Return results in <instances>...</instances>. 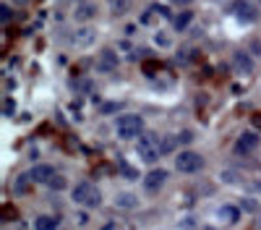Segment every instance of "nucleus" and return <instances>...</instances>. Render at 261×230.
Here are the masks:
<instances>
[{"label":"nucleus","mask_w":261,"mask_h":230,"mask_svg":"<svg viewBox=\"0 0 261 230\" xmlns=\"http://www.w3.org/2000/svg\"><path fill=\"white\" fill-rule=\"evenodd\" d=\"M130 8H134V0H110V11H113V16H125Z\"/></svg>","instance_id":"2eb2a0df"},{"label":"nucleus","mask_w":261,"mask_h":230,"mask_svg":"<svg viewBox=\"0 0 261 230\" xmlns=\"http://www.w3.org/2000/svg\"><path fill=\"white\" fill-rule=\"evenodd\" d=\"M172 3H178V6H188V3H193V0H172Z\"/></svg>","instance_id":"7c9ffc66"},{"label":"nucleus","mask_w":261,"mask_h":230,"mask_svg":"<svg viewBox=\"0 0 261 230\" xmlns=\"http://www.w3.org/2000/svg\"><path fill=\"white\" fill-rule=\"evenodd\" d=\"M154 42H157V45H162V47H167L170 45V37L167 34H154Z\"/></svg>","instance_id":"bb28decb"},{"label":"nucleus","mask_w":261,"mask_h":230,"mask_svg":"<svg viewBox=\"0 0 261 230\" xmlns=\"http://www.w3.org/2000/svg\"><path fill=\"white\" fill-rule=\"evenodd\" d=\"M241 209H243V212H248V215H256L258 212V201L251 199V196H246V199H241Z\"/></svg>","instance_id":"6ab92c4d"},{"label":"nucleus","mask_w":261,"mask_h":230,"mask_svg":"<svg viewBox=\"0 0 261 230\" xmlns=\"http://www.w3.org/2000/svg\"><path fill=\"white\" fill-rule=\"evenodd\" d=\"M256 230H261V215H258V220H256Z\"/></svg>","instance_id":"2f4dec72"},{"label":"nucleus","mask_w":261,"mask_h":230,"mask_svg":"<svg viewBox=\"0 0 261 230\" xmlns=\"http://www.w3.org/2000/svg\"><path fill=\"white\" fill-rule=\"evenodd\" d=\"M118 167H120V173H123L128 181H136V178H139V170H136V167H130L125 160H118Z\"/></svg>","instance_id":"a211bd4d"},{"label":"nucleus","mask_w":261,"mask_h":230,"mask_svg":"<svg viewBox=\"0 0 261 230\" xmlns=\"http://www.w3.org/2000/svg\"><path fill=\"white\" fill-rule=\"evenodd\" d=\"M115 207H118V209H136V207H139V199H136V194L123 191V194L115 196Z\"/></svg>","instance_id":"4468645a"},{"label":"nucleus","mask_w":261,"mask_h":230,"mask_svg":"<svg viewBox=\"0 0 261 230\" xmlns=\"http://www.w3.org/2000/svg\"><path fill=\"white\" fill-rule=\"evenodd\" d=\"M34 227H37V230H58V217H50V215H42V217H37Z\"/></svg>","instance_id":"f3484780"},{"label":"nucleus","mask_w":261,"mask_h":230,"mask_svg":"<svg viewBox=\"0 0 261 230\" xmlns=\"http://www.w3.org/2000/svg\"><path fill=\"white\" fill-rule=\"evenodd\" d=\"M256 146H258V134L246 131V134L238 136V141H235V155L238 157H248L251 152H256Z\"/></svg>","instance_id":"39448f33"},{"label":"nucleus","mask_w":261,"mask_h":230,"mask_svg":"<svg viewBox=\"0 0 261 230\" xmlns=\"http://www.w3.org/2000/svg\"><path fill=\"white\" fill-rule=\"evenodd\" d=\"M201 167H204V157L201 155H196L191 149L178 152V157H175V170L178 173H199Z\"/></svg>","instance_id":"20e7f679"},{"label":"nucleus","mask_w":261,"mask_h":230,"mask_svg":"<svg viewBox=\"0 0 261 230\" xmlns=\"http://www.w3.org/2000/svg\"><path fill=\"white\" fill-rule=\"evenodd\" d=\"M71 199H73V204H81V207H86V209H94V207L102 204L99 188H97L94 183H89V181L76 183V186H73V191H71Z\"/></svg>","instance_id":"f03ea898"},{"label":"nucleus","mask_w":261,"mask_h":230,"mask_svg":"<svg viewBox=\"0 0 261 230\" xmlns=\"http://www.w3.org/2000/svg\"><path fill=\"white\" fill-rule=\"evenodd\" d=\"M94 39H97V29H92V27H81L71 37L73 47H89V45H94Z\"/></svg>","instance_id":"0eeeda50"},{"label":"nucleus","mask_w":261,"mask_h":230,"mask_svg":"<svg viewBox=\"0 0 261 230\" xmlns=\"http://www.w3.org/2000/svg\"><path fill=\"white\" fill-rule=\"evenodd\" d=\"M178 141H180V144H191V141H193V134H191V131H180V134H178Z\"/></svg>","instance_id":"393cba45"},{"label":"nucleus","mask_w":261,"mask_h":230,"mask_svg":"<svg viewBox=\"0 0 261 230\" xmlns=\"http://www.w3.org/2000/svg\"><path fill=\"white\" fill-rule=\"evenodd\" d=\"M151 11H154V13H160L162 18H167V16H170V11H167L165 6H151Z\"/></svg>","instance_id":"cd10ccee"},{"label":"nucleus","mask_w":261,"mask_h":230,"mask_svg":"<svg viewBox=\"0 0 261 230\" xmlns=\"http://www.w3.org/2000/svg\"><path fill=\"white\" fill-rule=\"evenodd\" d=\"M29 175H32V183H50L55 178V167L53 165H34Z\"/></svg>","instance_id":"f8f14e48"},{"label":"nucleus","mask_w":261,"mask_h":230,"mask_svg":"<svg viewBox=\"0 0 261 230\" xmlns=\"http://www.w3.org/2000/svg\"><path fill=\"white\" fill-rule=\"evenodd\" d=\"M165 181H167V170L157 167V170H151V173L144 178V188H146L149 194H154V191H160V188L165 186Z\"/></svg>","instance_id":"6e6552de"},{"label":"nucleus","mask_w":261,"mask_h":230,"mask_svg":"<svg viewBox=\"0 0 261 230\" xmlns=\"http://www.w3.org/2000/svg\"><path fill=\"white\" fill-rule=\"evenodd\" d=\"M248 188H251V191H253V194H261V181H253V183H251Z\"/></svg>","instance_id":"c85d7f7f"},{"label":"nucleus","mask_w":261,"mask_h":230,"mask_svg":"<svg viewBox=\"0 0 261 230\" xmlns=\"http://www.w3.org/2000/svg\"><path fill=\"white\" fill-rule=\"evenodd\" d=\"M13 3H27V0H13Z\"/></svg>","instance_id":"473e14b6"},{"label":"nucleus","mask_w":261,"mask_h":230,"mask_svg":"<svg viewBox=\"0 0 261 230\" xmlns=\"http://www.w3.org/2000/svg\"><path fill=\"white\" fill-rule=\"evenodd\" d=\"M29 181H32V175H18L13 188H16L18 194H27V191H29Z\"/></svg>","instance_id":"aec40b11"},{"label":"nucleus","mask_w":261,"mask_h":230,"mask_svg":"<svg viewBox=\"0 0 261 230\" xmlns=\"http://www.w3.org/2000/svg\"><path fill=\"white\" fill-rule=\"evenodd\" d=\"M217 217H220L222 222H227V225H232V222H238V220H241V207L222 204L220 209H217Z\"/></svg>","instance_id":"ddd939ff"},{"label":"nucleus","mask_w":261,"mask_h":230,"mask_svg":"<svg viewBox=\"0 0 261 230\" xmlns=\"http://www.w3.org/2000/svg\"><path fill=\"white\" fill-rule=\"evenodd\" d=\"M251 120H253V125H256V129H261V113H256Z\"/></svg>","instance_id":"c756f323"},{"label":"nucleus","mask_w":261,"mask_h":230,"mask_svg":"<svg viewBox=\"0 0 261 230\" xmlns=\"http://www.w3.org/2000/svg\"><path fill=\"white\" fill-rule=\"evenodd\" d=\"M238 178H241V175L232 173V170H225V173H222V181H225V183H238Z\"/></svg>","instance_id":"b1692460"},{"label":"nucleus","mask_w":261,"mask_h":230,"mask_svg":"<svg viewBox=\"0 0 261 230\" xmlns=\"http://www.w3.org/2000/svg\"><path fill=\"white\" fill-rule=\"evenodd\" d=\"M118 55L113 53V50H102L99 53V58H97V71H102V73H113L115 68H118Z\"/></svg>","instance_id":"1a4fd4ad"},{"label":"nucleus","mask_w":261,"mask_h":230,"mask_svg":"<svg viewBox=\"0 0 261 230\" xmlns=\"http://www.w3.org/2000/svg\"><path fill=\"white\" fill-rule=\"evenodd\" d=\"M115 131L120 139H136L144 134V118L141 115H120L115 120Z\"/></svg>","instance_id":"7ed1b4c3"},{"label":"nucleus","mask_w":261,"mask_h":230,"mask_svg":"<svg viewBox=\"0 0 261 230\" xmlns=\"http://www.w3.org/2000/svg\"><path fill=\"white\" fill-rule=\"evenodd\" d=\"M232 68H235L238 73H253V60H251V55L243 53V50L232 53Z\"/></svg>","instance_id":"9b49d317"},{"label":"nucleus","mask_w":261,"mask_h":230,"mask_svg":"<svg viewBox=\"0 0 261 230\" xmlns=\"http://www.w3.org/2000/svg\"><path fill=\"white\" fill-rule=\"evenodd\" d=\"M113 110H120V102H107V105H102V113H113Z\"/></svg>","instance_id":"a878e982"},{"label":"nucleus","mask_w":261,"mask_h":230,"mask_svg":"<svg viewBox=\"0 0 261 230\" xmlns=\"http://www.w3.org/2000/svg\"><path fill=\"white\" fill-rule=\"evenodd\" d=\"M94 16H97V6L92 3V0H81V3L73 8V18L81 21V24L84 21H92Z\"/></svg>","instance_id":"9d476101"},{"label":"nucleus","mask_w":261,"mask_h":230,"mask_svg":"<svg viewBox=\"0 0 261 230\" xmlns=\"http://www.w3.org/2000/svg\"><path fill=\"white\" fill-rule=\"evenodd\" d=\"M50 188H55V191H63V188H65V178H60V175H55L50 183H47Z\"/></svg>","instance_id":"5701e85b"},{"label":"nucleus","mask_w":261,"mask_h":230,"mask_svg":"<svg viewBox=\"0 0 261 230\" xmlns=\"http://www.w3.org/2000/svg\"><path fill=\"white\" fill-rule=\"evenodd\" d=\"M193 21V11H183L178 13L175 18H172V27H175V32H186V27Z\"/></svg>","instance_id":"dca6fc26"},{"label":"nucleus","mask_w":261,"mask_h":230,"mask_svg":"<svg viewBox=\"0 0 261 230\" xmlns=\"http://www.w3.org/2000/svg\"><path fill=\"white\" fill-rule=\"evenodd\" d=\"M0 18H3V24H8V21L13 18V11H11V6H8V3L0 6Z\"/></svg>","instance_id":"4be33fe9"},{"label":"nucleus","mask_w":261,"mask_h":230,"mask_svg":"<svg viewBox=\"0 0 261 230\" xmlns=\"http://www.w3.org/2000/svg\"><path fill=\"white\" fill-rule=\"evenodd\" d=\"M136 152L144 162H157L165 155V136L157 134H141L136 139Z\"/></svg>","instance_id":"f257e3e1"},{"label":"nucleus","mask_w":261,"mask_h":230,"mask_svg":"<svg viewBox=\"0 0 261 230\" xmlns=\"http://www.w3.org/2000/svg\"><path fill=\"white\" fill-rule=\"evenodd\" d=\"M230 8H232L235 18H238V21H243V24H251V21H256V8L248 3V0H235Z\"/></svg>","instance_id":"423d86ee"},{"label":"nucleus","mask_w":261,"mask_h":230,"mask_svg":"<svg viewBox=\"0 0 261 230\" xmlns=\"http://www.w3.org/2000/svg\"><path fill=\"white\" fill-rule=\"evenodd\" d=\"M13 113H16V102H13L11 97H3V115H6V118H11Z\"/></svg>","instance_id":"412c9836"}]
</instances>
